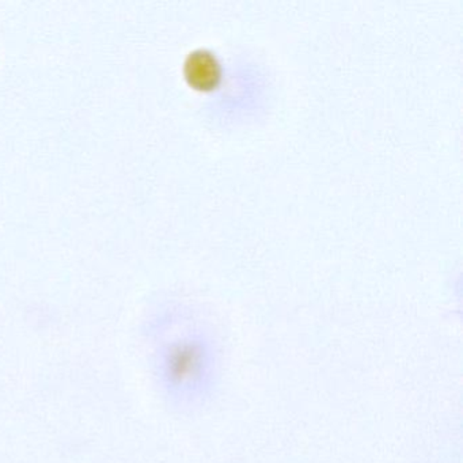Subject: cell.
<instances>
[{
	"label": "cell",
	"mask_w": 463,
	"mask_h": 463,
	"mask_svg": "<svg viewBox=\"0 0 463 463\" xmlns=\"http://www.w3.org/2000/svg\"><path fill=\"white\" fill-rule=\"evenodd\" d=\"M162 375L175 392H200L213 376V354L202 337H180L165 346Z\"/></svg>",
	"instance_id": "obj_1"
},
{
	"label": "cell",
	"mask_w": 463,
	"mask_h": 463,
	"mask_svg": "<svg viewBox=\"0 0 463 463\" xmlns=\"http://www.w3.org/2000/svg\"><path fill=\"white\" fill-rule=\"evenodd\" d=\"M186 75L194 85L211 89L218 85L222 69L218 58L207 50L194 51L185 64Z\"/></svg>",
	"instance_id": "obj_2"
}]
</instances>
